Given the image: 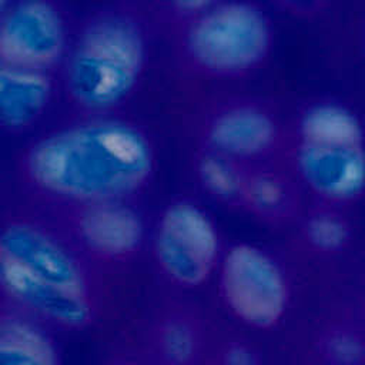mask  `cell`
Here are the masks:
<instances>
[{"mask_svg":"<svg viewBox=\"0 0 365 365\" xmlns=\"http://www.w3.org/2000/svg\"><path fill=\"white\" fill-rule=\"evenodd\" d=\"M157 171L154 135L124 111L73 114L33 135L14 164L23 200L40 208L141 200Z\"/></svg>","mask_w":365,"mask_h":365,"instance_id":"obj_1","label":"cell"},{"mask_svg":"<svg viewBox=\"0 0 365 365\" xmlns=\"http://www.w3.org/2000/svg\"><path fill=\"white\" fill-rule=\"evenodd\" d=\"M117 282L83 255L41 208L23 200L3 211L0 298L58 334H81L110 317Z\"/></svg>","mask_w":365,"mask_h":365,"instance_id":"obj_2","label":"cell"},{"mask_svg":"<svg viewBox=\"0 0 365 365\" xmlns=\"http://www.w3.org/2000/svg\"><path fill=\"white\" fill-rule=\"evenodd\" d=\"M155 30L151 11L133 0H110L84 14L58 71L71 113L124 111L147 76Z\"/></svg>","mask_w":365,"mask_h":365,"instance_id":"obj_3","label":"cell"},{"mask_svg":"<svg viewBox=\"0 0 365 365\" xmlns=\"http://www.w3.org/2000/svg\"><path fill=\"white\" fill-rule=\"evenodd\" d=\"M284 163L312 201L344 207L365 194V125L345 103L317 98L287 121Z\"/></svg>","mask_w":365,"mask_h":365,"instance_id":"obj_4","label":"cell"},{"mask_svg":"<svg viewBox=\"0 0 365 365\" xmlns=\"http://www.w3.org/2000/svg\"><path fill=\"white\" fill-rule=\"evenodd\" d=\"M181 76L202 83L247 78L271 58L275 29L257 0H220L170 36Z\"/></svg>","mask_w":365,"mask_h":365,"instance_id":"obj_5","label":"cell"},{"mask_svg":"<svg viewBox=\"0 0 365 365\" xmlns=\"http://www.w3.org/2000/svg\"><path fill=\"white\" fill-rule=\"evenodd\" d=\"M225 247L210 211L194 197L175 195L150 220L145 255L165 291L192 295L212 284Z\"/></svg>","mask_w":365,"mask_h":365,"instance_id":"obj_6","label":"cell"},{"mask_svg":"<svg viewBox=\"0 0 365 365\" xmlns=\"http://www.w3.org/2000/svg\"><path fill=\"white\" fill-rule=\"evenodd\" d=\"M212 284L221 311L244 331L278 329L294 305L295 287L288 265L255 242L227 244Z\"/></svg>","mask_w":365,"mask_h":365,"instance_id":"obj_7","label":"cell"},{"mask_svg":"<svg viewBox=\"0 0 365 365\" xmlns=\"http://www.w3.org/2000/svg\"><path fill=\"white\" fill-rule=\"evenodd\" d=\"M215 328L202 307L187 294L165 291L131 332L103 351L110 365H204Z\"/></svg>","mask_w":365,"mask_h":365,"instance_id":"obj_8","label":"cell"},{"mask_svg":"<svg viewBox=\"0 0 365 365\" xmlns=\"http://www.w3.org/2000/svg\"><path fill=\"white\" fill-rule=\"evenodd\" d=\"M192 150L244 161H284L287 121L265 100L225 94L204 101L194 113Z\"/></svg>","mask_w":365,"mask_h":365,"instance_id":"obj_9","label":"cell"},{"mask_svg":"<svg viewBox=\"0 0 365 365\" xmlns=\"http://www.w3.org/2000/svg\"><path fill=\"white\" fill-rule=\"evenodd\" d=\"M41 210L83 255L113 278L120 279L145 255L150 220L141 200H110Z\"/></svg>","mask_w":365,"mask_h":365,"instance_id":"obj_10","label":"cell"},{"mask_svg":"<svg viewBox=\"0 0 365 365\" xmlns=\"http://www.w3.org/2000/svg\"><path fill=\"white\" fill-rule=\"evenodd\" d=\"M202 190L215 204L271 228L291 227L305 207V192L284 161L218 158L207 168Z\"/></svg>","mask_w":365,"mask_h":365,"instance_id":"obj_11","label":"cell"},{"mask_svg":"<svg viewBox=\"0 0 365 365\" xmlns=\"http://www.w3.org/2000/svg\"><path fill=\"white\" fill-rule=\"evenodd\" d=\"M73 29L58 0H10L0 6V64L58 73Z\"/></svg>","mask_w":365,"mask_h":365,"instance_id":"obj_12","label":"cell"},{"mask_svg":"<svg viewBox=\"0 0 365 365\" xmlns=\"http://www.w3.org/2000/svg\"><path fill=\"white\" fill-rule=\"evenodd\" d=\"M58 96V73L0 64L1 130L10 135L33 131Z\"/></svg>","mask_w":365,"mask_h":365,"instance_id":"obj_13","label":"cell"},{"mask_svg":"<svg viewBox=\"0 0 365 365\" xmlns=\"http://www.w3.org/2000/svg\"><path fill=\"white\" fill-rule=\"evenodd\" d=\"M0 362L3 365H58V332L44 321L0 298Z\"/></svg>","mask_w":365,"mask_h":365,"instance_id":"obj_14","label":"cell"},{"mask_svg":"<svg viewBox=\"0 0 365 365\" xmlns=\"http://www.w3.org/2000/svg\"><path fill=\"white\" fill-rule=\"evenodd\" d=\"M291 228L295 231L299 251L312 258H329L339 254L351 238V227L341 207L317 201L311 207H304Z\"/></svg>","mask_w":365,"mask_h":365,"instance_id":"obj_15","label":"cell"},{"mask_svg":"<svg viewBox=\"0 0 365 365\" xmlns=\"http://www.w3.org/2000/svg\"><path fill=\"white\" fill-rule=\"evenodd\" d=\"M262 361V352L242 335H228L214 331L205 364L255 365Z\"/></svg>","mask_w":365,"mask_h":365,"instance_id":"obj_16","label":"cell"},{"mask_svg":"<svg viewBox=\"0 0 365 365\" xmlns=\"http://www.w3.org/2000/svg\"><path fill=\"white\" fill-rule=\"evenodd\" d=\"M220 0H151V16L157 30L171 34L190 19L195 17Z\"/></svg>","mask_w":365,"mask_h":365,"instance_id":"obj_17","label":"cell"},{"mask_svg":"<svg viewBox=\"0 0 365 365\" xmlns=\"http://www.w3.org/2000/svg\"><path fill=\"white\" fill-rule=\"evenodd\" d=\"M274 10L297 20H314L327 14L335 0H265Z\"/></svg>","mask_w":365,"mask_h":365,"instance_id":"obj_18","label":"cell"},{"mask_svg":"<svg viewBox=\"0 0 365 365\" xmlns=\"http://www.w3.org/2000/svg\"><path fill=\"white\" fill-rule=\"evenodd\" d=\"M10 0H0V6H4L6 3H9Z\"/></svg>","mask_w":365,"mask_h":365,"instance_id":"obj_19","label":"cell"}]
</instances>
